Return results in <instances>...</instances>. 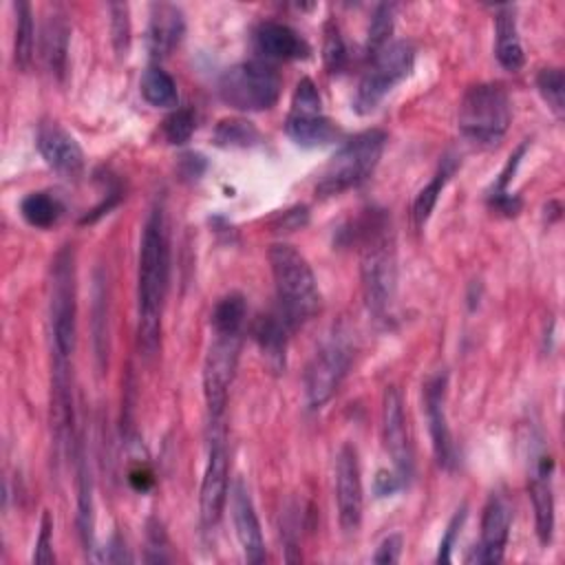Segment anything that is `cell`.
Returning <instances> with one entry per match:
<instances>
[{"instance_id":"obj_1","label":"cell","mask_w":565,"mask_h":565,"mask_svg":"<svg viewBox=\"0 0 565 565\" xmlns=\"http://www.w3.org/2000/svg\"><path fill=\"white\" fill-rule=\"evenodd\" d=\"M168 267L166 218L163 210L154 207L143 225L137 269V340L143 355H154L159 349Z\"/></svg>"},{"instance_id":"obj_2","label":"cell","mask_w":565,"mask_h":565,"mask_svg":"<svg viewBox=\"0 0 565 565\" xmlns=\"http://www.w3.org/2000/svg\"><path fill=\"white\" fill-rule=\"evenodd\" d=\"M358 236L362 243L360 252V278L362 296L369 313L375 320H384L391 311L395 287H397V258L395 241L386 216L371 210L358 221Z\"/></svg>"},{"instance_id":"obj_3","label":"cell","mask_w":565,"mask_h":565,"mask_svg":"<svg viewBox=\"0 0 565 565\" xmlns=\"http://www.w3.org/2000/svg\"><path fill=\"white\" fill-rule=\"evenodd\" d=\"M267 256L280 302V316L289 329H296L320 309L316 274L307 258L289 243H274Z\"/></svg>"},{"instance_id":"obj_4","label":"cell","mask_w":565,"mask_h":565,"mask_svg":"<svg viewBox=\"0 0 565 565\" xmlns=\"http://www.w3.org/2000/svg\"><path fill=\"white\" fill-rule=\"evenodd\" d=\"M386 146V132L371 128L351 137L324 166L316 192L320 196H335L360 185L375 170Z\"/></svg>"},{"instance_id":"obj_5","label":"cell","mask_w":565,"mask_h":565,"mask_svg":"<svg viewBox=\"0 0 565 565\" xmlns=\"http://www.w3.org/2000/svg\"><path fill=\"white\" fill-rule=\"evenodd\" d=\"M512 113L505 88L497 82L470 86L459 104V132L475 143H497L508 132Z\"/></svg>"},{"instance_id":"obj_6","label":"cell","mask_w":565,"mask_h":565,"mask_svg":"<svg viewBox=\"0 0 565 565\" xmlns=\"http://www.w3.org/2000/svg\"><path fill=\"white\" fill-rule=\"evenodd\" d=\"M51 338L55 355L71 358L77 340V287H75V254L64 245L51 267Z\"/></svg>"},{"instance_id":"obj_7","label":"cell","mask_w":565,"mask_h":565,"mask_svg":"<svg viewBox=\"0 0 565 565\" xmlns=\"http://www.w3.org/2000/svg\"><path fill=\"white\" fill-rule=\"evenodd\" d=\"M280 75L263 60H247L234 64L221 75L218 95L221 99L243 113L267 110L280 97Z\"/></svg>"},{"instance_id":"obj_8","label":"cell","mask_w":565,"mask_h":565,"mask_svg":"<svg viewBox=\"0 0 565 565\" xmlns=\"http://www.w3.org/2000/svg\"><path fill=\"white\" fill-rule=\"evenodd\" d=\"M415 64V49L406 40L388 42L377 55L371 57L369 71L362 75L353 108L360 115H369L377 108V104L413 71Z\"/></svg>"},{"instance_id":"obj_9","label":"cell","mask_w":565,"mask_h":565,"mask_svg":"<svg viewBox=\"0 0 565 565\" xmlns=\"http://www.w3.org/2000/svg\"><path fill=\"white\" fill-rule=\"evenodd\" d=\"M212 342L205 351L203 360V397L207 406V415L216 422L227 404L230 386L236 375L238 355H241V333L230 331H212Z\"/></svg>"},{"instance_id":"obj_10","label":"cell","mask_w":565,"mask_h":565,"mask_svg":"<svg viewBox=\"0 0 565 565\" xmlns=\"http://www.w3.org/2000/svg\"><path fill=\"white\" fill-rule=\"evenodd\" d=\"M353 360V349L340 329L313 353L305 373V395L309 408H322L342 384Z\"/></svg>"},{"instance_id":"obj_11","label":"cell","mask_w":565,"mask_h":565,"mask_svg":"<svg viewBox=\"0 0 565 565\" xmlns=\"http://www.w3.org/2000/svg\"><path fill=\"white\" fill-rule=\"evenodd\" d=\"M287 137L302 148H318L338 137L335 124L322 113V99L313 79L302 77L294 90L291 108L285 119Z\"/></svg>"},{"instance_id":"obj_12","label":"cell","mask_w":565,"mask_h":565,"mask_svg":"<svg viewBox=\"0 0 565 565\" xmlns=\"http://www.w3.org/2000/svg\"><path fill=\"white\" fill-rule=\"evenodd\" d=\"M382 441L397 477L406 483L413 477V444L406 426L404 402L395 386H386L382 395Z\"/></svg>"},{"instance_id":"obj_13","label":"cell","mask_w":565,"mask_h":565,"mask_svg":"<svg viewBox=\"0 0 565 565\" xmlns=\"http://www.w3.org/2000/svg\"><path fill=\"white\" fill-rule=\"evenodd\" d=\"M335 505L338 521L344 532H355L362 521V477L358 450L351 444H342L335 459Z\"/></svg>"},{"instance_id":"obj_14","label":"cell","mask_w":565,"mask_h":565,"mask_svg":"<svg viewBox=\"0 0 565 565\" xmlns=\"http://www.w3.org/2000/svg\"><path fill=\"white\" fill-rule=\"evenodd\" d=\"M230 490V455L225 441L218 437L210 446L201 490H199V516L205 530H212L223 512Z\"/></svg>"},{"instance_id":"obj_15","label":"cell","mask_w":565,"mask_h":565,"mask_svg":"<svg viewBox=\"0 0 565 565\" xmlns=\"http://www.w3.org/2000/svg\"><path fill=\"white\" fill-rule=\"evenodd\" d=\"M35 146L44 163L64 179H79L84 174V152L75 137L57 121H42L38 126Z\"/></svg>"},{"instance_id":"obj_16","label":"cell","mask_w":565,"mask_h":565,"mask_svg":"<svg viewBox=\"0 0 565 565\" xmlns=\"http://www.w3.org/2000/svg\"><path fill=\"white\" fill-rule=\"evenodd\" d=\"M552 468L554 461L545 450L532 455L527 472V492L534 508L536 536L541 545H547L554 534V488H552Z\"/></svg>"},{"instance_id":"obj_17","label":"cell","mask_w":565,"mask_h":565,"mask_svg":"<svg viewBox=\"0 0 565 565\" xmlns=\"http://www.w3.org/2000/svg\"><path fill=\"white\" fill-rule=\"evenodd\" d=\"M512 525V508L503 494H490L481 516V539L470 561L475 563H499L505 552L508 534Z\"/></svg>"},{"instance_id":"obj_18","label":"cell","mask_w":565,"mask_h":565,"mask_svg":"<svg viewBox=\"0 0 565 565\" xmlns=\"http://www.w3.org/2000/svg\"><path fill=\"white\" fill-rule=\"evenodd\" d=\"M444 399H446V373H437L428 377V382L424 384V411H426L437 463L441 468H450L455 463V444L448 428Z\"/></svg>"},{"instance_id":"obj_19","label":"cell","mask_w":565,"mask_h":565,"mask_svg":"<svg viewBox=\"0 0 565 565\" xmlns=\"http://www.w3.org/2000/svg\"><path fill=\"white\" fill-rule=\"evenodd\" d=\"M230 494H232L234 530H236L243 556L247 563H263L265 561V539L260 532L256 508L252 503V497H249L243 479H236L232 483Z\"/></svg>"},{"instance_id":"obj_20","label":"cell","mask_w":565,"mask_h":565,"mask_svg":"<svg viewBox=\"0 0 565 565\" xmlns=\"http://www.w3.org/2000/svg\"><path fill=\"white\" fill-rule=\"evenodd\" d=\"M254 46L267 60H305L311 53L307 40L282 22H260L254 31Z\"/></svg>"},{"instance_id":"obj_21","label":"cell","mask_w":565,"mask_h":565,"mask_svg":"<svg viewBox=\"0 0 565 565\" xmlns=\"http://www.w3.org/2000/svg\"><path fill=\"white\" fill-rule=\"evenodd\" d=\"M73 391L68 358L55 355L53 377H51V426L57 446H66L73 439Z\"/></svg>"},{"instance_id":"obj_22","label":"cell","mask_w":565,"mask_h":565,"mask_svg":"<svg viewBox=\"0 0 565 565\" xmlns=\"http://www.w3.org/2000/svg\"><path fill=\"white\" fill-rule=\"evenodd\" d=\"M185 29L183 13L177 4L157 2L150 7L148 22V53L152 60H161L172 53V49L181 42Z\"/></svg>"},{"instance_id":"obj_23","label":"cell","mask_w":565,"mask_h":565,"mask_svg":"<svg viewBox=\"0 0 565 565\" xmlns=\"http://www.w3.org/2000/svg\"><path fill=\"white\" fill-rule=\"evenodd\" d=\"M287 329L289 327L280 313H265L252 322V338L274 373H280L285 369Z\"/></svg>"},{"instance_id":"obj_24","label":"cell","mask_w":565,"mask_h":565,"mask_svg":"<svg viewBox=\"0 0 565 565\" xmlns=\"http://www.w3.org/2000/svg\"><path fill=\"white\" fill-rule=\"evenodd\" d=\"M494 55L499 64L510 73L521 71L525 64V53H523L519 29H516L514 7L510 4L499 7L494 18Z\"/></svg>"},{"instance_id":"obj_25","label":"cell","mask_w":565,"mask_h":565,"mask_svg":"<svg viewBox=\"0 0 565 565\" xmlns=\"http://www.w3.org/2000/svg\"><path fill=\"white\" fill-rule=\"evenodd\" d=\"M68 35H71V26L64 20V15L53 13L46 18V24L42 31V60L46 68L57 77H62L66 66Z\"/></svg>"},{"instance_id":"obj_26","label":"cell","mask_w":565,"mask_h":565,"mask_svg":"<svg viewBox=\"0 0 565 565\" xmlns=\"http://www.w3.org/2000/svg\"><path fill=\"white\" fill-rule=\"evenodd\" d=\"M455 170H457V159L455 157H446L439 163V168L433 174V179L417 192V196L413 201V210H411V218H413L415 230H422L426 225V221L430 218V214H433V210L437 205V199H439L444 185L455 174Z\"/></svg>"},{"instance_id":"obj_27","label":"cell","mask_w":565,"mask_h":565,"mask_svg":"<svg viewBox=\"0 0 565 565\" xmlns=\"http://www.w3.org/2000/svg\"><path fill=\"white\" fill-rule=\"evenodd\" d=\"M64 212L62 201L51 192H31L20 203V214L31 227H53Z\"/></svg>"},{"instance_id":"obj_28","label":"cell","mask_w":565,"mask_h":565,"mask_svg":"<svg viewBox=\"0 0 565 565\" xmlns=\"http://www.w3.org/2000/svg\"><path fill=\"white\" fill-rule=\"evenodd\" d=\"M15 11V35H13V60L20 71H26L33 60L35 24L29 2H13Z\"/></svg>"},{"instance_id":"obj_29","label":"cell","mask_w":565,"mask_h":565,"mask_svg":"<svg viewBox=\"0 0 565 565\" xmlns=\"http://www.w3.org/2000/svg\"><path fill=\"white\" fill-rule=\"evenodd\" d=\"M77 527L84 543V550L93 545V479L86 463V457H77Z\"/></svg>"},{"instance_id":"obj_30","label":"cell","mask_w":565,"mask_h":565,"mask_svg":"<svg viewBox=\"0 0 565 565\" xmlns=\"http://www.w3.org/2000/svg\"><path fill=\"white\" fill-rule=\"evenodd\" d=\"M141 95L154 108H177L179 104L177 82L161 66H150L143 73Z\"/></svg>"},{"instance_id":"obj_31","label":"cell","mask_w":565,"mask_h":565,"mask_svg":"<svg viewBox=\"0 0 565 565\" xmlns=\"http://www.w3.org/2000/svg\"><path fill=\"white\" fill-rule=\"evenodd\" d=\"M212 141L218 148H252L260 141V132L243 117H225L216 124Z\"/></svg>"},{"instance_id":"obj_32","label":"cell","mask_w":565,"mask_h":565,"mask_svg":"<svg viewBox=\"0 0 565 565\" xmlns=\"http://www.w3.org/2000/svg\"><path fill=\"white\" fill-rule=\"evenodd\" d=\"M247 318V305L241 294H227L221 298L212 311L210 324L212 331H230V333H243V324Z\"/></svg>"},{"instance_id":"obj_33","label":"cell","mask_w":565,"mask_h":565,"mask_svg":"<svg viewBox=\"0 0 565 565\" xmlns=\"http://www.w3.org/2000/svg\"><path fill=\"white\" fill-rule=\"evenodd\" d=\"M391 33H393V7L377 4L373 11V18L369 22V31H366V53L371 57L377 55L388 44Z\"/></svg>"},{"instance_id":"obj_34","label":"cell","mask_w":565,"mask_h":565,"mask_svg":"<svg viewBox=\"0 0 565 565\" xmlns=\"http://www.w3.org/2000/svg\"><path fill=\"white\" fill-rule=\"evenodd\" d=\"M536 88L554 115L563 117L565 110V75L561 68H541L536 75Z\"/></svg>"},{"instance_id":"obj_35","label":"cell","mask_w":565,"mask_h":565,"mask_svg":"<svg viewBox=\"0 0 565 565\" xmlns=\"http://www.w3.org/2000/svg\"><path fill=\"white\" fill-rule=\"evenodd\" d=\"M322 57L329 73H340L347 64V46L340 35V29L333 20L324 24V42H322Z\"/></svg>"},{"instance_id":"obj_36","label":"cell","mask_w":565,"mask_h":565,"mask_svg":"<svg viewBox=\"0 0 565 565\" xmlns=\"http://www.w3.org/2000/svg\"><path fill=\"white\" fill-rule=\"evenodd\" d=\"M194 113L190 108H174L166 119H163V137L168 139V143L179 146L185 143L192 132H194Z\"/></svg>"},{"instance_id":"obj_37","label":"cell","mask_w":565,"mask_h":565,"mask_svg":"<svg viewBox=\"0 0 565 565\" xmlns=\"http://www.w3.org/2000/svg\"><path fill=\"white\" fill-rule=\"evenodd\" d=\"M110 9V35L117 55L126 57L130 49V13L126 2H115L108 7Z\"/></svg>"},{"instance_id":"obj_38","label":"cell","mask_w":565,"mask_h":565,"mask_svg":"<svg viewBox=\"0 0 565 565\" xmlns=\"http://www.w3.org/2000/svg\"><path fill=\"white\" fill-rule=\"evenodd\" d=\"M33 561L35 563H53V519L49 514V510H44L42 521H40V534L35 541V550H33Z\"/></svg>"},{"instance_id":"obj_39","label":"cell","mask_w":565,"mask_h":565,"mask_svg":"<svg viewBox=\"0 0 565 565\" xmlns=\"http://www.w3.org/2000/svg\"><path fill=\"white\" fill-rule=\"evenodd\" d=\"M463 521H466V505H461V508L455 512V516L450 519V523H448V527H446L444 539L439 541V552H437V561H439V563H441V561H444V563L450 561V550L455 547V541H457V534H459Z\"/></svg>"},{"instance_id":"obj_40","label":"cell","mask_w":565,"mask_h":565,"mask_svg":"<svg viewBox=\"0 0 565 565\" xmlns=\"http://www.w3.org/2000/svg\"><path fill=\"white\" fill-rule=\"evenodd\" d=\"M307 218H309L307 207L305 205H296V207L285 210L282 214H278L276 221H274V227H276V232H294V230L302 227L307 223Z\"/></svg>"},{"instance_id":"obj_41","label":"cell","mask_w":565,"mask_h":565,"mask_svg":"<svg viewBox=\"0 0 565 565\" xmlns=\"http://www.w3.org/2000/svg\"><path fill=\"white\" fill-rule=\"evenodd\" d=\"M402 547H404L402 534H388L380 543V547H377V552L373 556V563H384V565L386 563H397L399 556H402Z\"/></svg>"},{"instance_id":"obj_42","label":"cell","mask_w":565,"mask_h":565,"mask_svg":"<svg viewBox=\"0 0 565 565\" xmlns=\"http://www.w3.org/2000/svg\"><path fill=\"white\" fill-rule=\"evenodd\" d=\"M402 479L397 477V472H386V470H380L377 477H375V492L380 497H386L391 492H395L397 488H402Z\"/></svg>"},{"instance_id":"obj_43","label":"cell","mask_w":565,"mask_h":565,"mask_svg":"<svg viewBox=\"0 0 565 565\" xmlns=\"http://www.w3.org/2000/svg\"><path fill=\"white\" fill-rule=\"evenodd\" d=\"M106 561L110 563H121V561H132V556L126 552V545L119 536H113L110 541V547H108V554H104Z\"/></svg>"}]
</instances>
